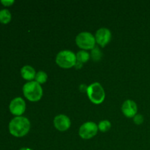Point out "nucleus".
Returning a JSON list of instances; mask_svg holds the SVG:
<instances>
[{"instance_id": "1", "label": "nucleus", "mask_w": 150, "mask_h": 150, "mask_svg": "<svg viewBox=\"0 0 150 150\" xmlns=\"http://www.w3.org/2000/svg\"><path fill=\"white\" fill-rule=\"evenodd\" d=\"M30 130V122L23 117H16L10 121L9 124V131L15 137H23L29 133Z\"/></svg>"}, {"instance_id": "2", "label": "nucleus", "mask_w": 150, "mask_h": 150, "mask_svg": "<svg viewBox=\"0 0 150 150\" xmlns=\"http://www.w3.org/2000/svg\"><path fill=\"white\" fill-rule=\"evenodd\" d=\"M23 92L25 98L32 102L39 101L42 96V89L40 84L33 81L23 85Z\"/></svg>"}, {"instance_id": "3", "label": "nucleus", "mask_w": 150, "mask_h": 150, "mask_svg": "<svg viewBox=\"0 0 150 150\" xmlns=\"http://www.w3.org/2000/svg\"><path fill=\"white\" fill-rule=\"evenodd\" d=\"M77 62L76 55L71 51L64 50L58 53L56 57V63L64 69L71 68L73 66H76Z\"/></svg>"}, {"instance_id": "4", "label": "nucleus", "mask_w": 150, "mask_h": 150, "mask_svg": "<svg viewBox=\"0 0 150 150\" xmlns=\"http://www.w3.org/2000/svg\"><path fill=\"white\" fill-rule=\"evenodd\" d=\"M89 99L94 104H100L104 101L105 93L104 89L99 83H94L89 85L86 89Z\"/></svg>"}, {"instance_id": "5", "label": "nucleus", "mask_w": 150, "mask_h": 150, "mask_svg": "<svg viewBox=\"0 0 150 150\" xmlns=\"http://www.w3.org/2000/svg\"><path fill=\"white\" fill-rule=\"evenodd\" d=\"M76 42L78 46L83 50H90L95 48V38L89 32H81L76 38Z\"/></svg>"}, {"instance_id": "6", "label": "nucleus", "mask_w": 150, "mask_h": 150, "mask_svg": "<svg viewBox=\"0 0 150 150\" xmlns=\"http://www.w3.org/2000/svg\"><path fill=\"white\" fill-rule=\"evenodd\" d=\"M98 127L93 122H87L82 125L79 128V136L83 139H90L97 134Z\"/></svg>"}, {"instance_id": "7", "label": "nucleus", "mask_w": 150, "mask_h": 150, "mask_svg": "<svg viewBox=\"0 0 150 150\" xmlns=\"http://www.w3.org/2000/svg\"><path fill=\"white\" fill-rule=\"evenodd\" d=\"M26 110V103L21 98H16L10 102V111L13 115L21 117Z\"/></svg>"}, {"instance_id": "8", "label": "nucleus", "mask_w": 150, "mask_h": 150, "mask_svg": "<svg viewBox=\"0 0 150 150\" xmlns=\"http://www.w3.org/2000/svg\"><path fill=\"white\" fill-rule=\"evenodd\" d=\"M95 38L98 45L105 47L111 40V32L107 28H101L97 31Z\"/></svg>"}, {"instance_id": "9", "label": "nucleus", "mask_w": 150, "mask_h": 150, "mask_svg": "<svg viewBox=\"0 0 150 150\" xmlns=\"http://www.w3.org/2000/svg\"><path fill=\"white\" fill-rule=\"evenodd\" d=\"M54 124L56 129L63 132L66 131L70 128L71 122L68 117L64 114H59L54 118Z\"/></svg>"}, {"instance_id": "10", "label": "nucleus", "mask_w": 150, "mask_h": 150, "mask_svg": "<svg viewBox=\"0 0 150 150\" xmlns=\"http://www.w3.org/2000/svg\"><path fill=\"white\" fill-rule=\"evenodd\" d=\"M122 111L125 117L132 118L136 115L138 107L136 103L131 100H127L125 101L122 106Z\"/></svg>"}, {"instance_id": "11", "label": "nucleus", "mask_w": 150, "mask_h": 150, "mask_svg": "<svg viewBox=\"0 0 150 150\" xmlns=\"http://www.w3.org/2000/svg\"><path fill=\"white\" fill-rule=\"evenodd\" d=\"M21 74L23 79L27 81L33 80L36 76L35 69L29 65L23 66L21 70Z\"/></svg>"}, {"instance_id": "12", "label": "nucleus", "mask_w": 150, "mask_h": 150, "mask_svg": "<svg viewBox=\"0 0 150 150\" xmlns=\"http://www.w3.org/2000/svg\"><path fill=\"white\" fill-rule=\"evenodd\" d=\"M11 13L7 9H4L0 11V23L7 24L11 21Z\"/></svg>"}, {"instance_id": "13", "label": "nucleus", "mask_w": 150, "mask_h": 150, "mask_svg": "<svg viewBox=\"0 0 150 150\" xmlns=\"http://www.w3.org/2000/svg\"><path fill=\"white\" fill-rule=\"evenodd\" d=\"M90 58V55L89 53H87L85 51H80L76 54V59H77V62L80 64L86 62Z\"/></svg>"}, {"instance_id": "14", "label": "nucleus", "mask_w": 150, "mask_h": 150, "mask_svg": "<svg viewBox=\"0 0 150 150\" xmlns=\"http://www.w3.org/2000/svg\"><path fill=\"white\" fill-rule=\"evenodd\" d=\"M47 79H48V76H47L46 73L43 71H39L36 73V76H35V81L38 82L40 84H42L46 82Z\"/></svg>"}, {"instance_id": "15", "label": "nucleus", "mask_w": 150, "mask_h": 150, "mask_svg": "<svg viewBox=\"0 0 150 150\" xmlns=\"http://www.w3.org/2000/svg\"><path fill=\"white\" fill-rule=\"evenodd\" d=\"M98 130L101 132H107L110 130L111 127V124L108 120H103L98 125Z\"/></svg>"}, {"instance_id": "16", "label": "nucleus", "mask_w": 150, "mask_h": 150, "mask_svg": "<svg viewBox=\"0 0 150 150\" xmlns=\"http://www.w3.org/2000/svg\"><path fill=\"white\" fill-rule=\"evenodd\" d=\"M91 56H92V59H93L95 61H98L101 59L102 57V53H101L100 50L98 48H94L92 49V53H91Z\"/></svg>"}, {"instance_id": "17", "label": "nucleus", "mask_w": 150, "mask_h": 150, "mask_svg": "<svg viewBox=\"0 0 150 150\" xmlns=\"http://www.w3.org/2000/svg\"><path fill=\"white\" fill-rule=\"evenodd\" d=\"M133 121L136 125H142L144 122V117L142 114H136L133 118Z\"/></svg>"}, {"instance_id": "18", "label": "nucleus", "mask_w": 150, "mask_h": 150, "mask_svg": "<svg viewBox=\"0 0 150 150\" xmlns=\"http://www.w3.org/2000/svg\"><path fill=\"white\" fill-rule=\"evenodd\" d=\"M15 1L13 0H1V3L4 6H6V7H9V6H11L12 4H14Z\"/></svg>"}, {"instance_id": "19", "label": "nucleus", "mask_w": 150, "mask_h": 150, "mask_svg": "<svg viewBox=\"0 0 150 150\" xmlns=\"http://www.w3.org/2000/svg\"><path fill=\"white\" fill-rule=\"evenodd\" d=\"M19 150H33L32 149H30V148H27V147H23L21 148V149H20Z\"/></svg>"}]
</instances>
